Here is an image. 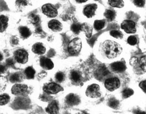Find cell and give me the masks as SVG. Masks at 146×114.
Here are the masks:
<instances>
[{"instance_id": "22", "label": "cell", "mask_w": 146, "mask_h": 114, "mask_svg": "<svg viewBox=\"0 0 146 114\" xmlns=\"http://www.w3.org/2000/svg\"><path fill=\"white\" fill-rule=\"evenodd\" d=\"M108 3L111 7L115 8H123L125 4L123 0H108Z\"/></svg>"}, {"instance_id": "23", "label": "cell", "mask_w": 146, "mask_h": 114, "mask_svg": "<svg viewBox=\"0 0 146 114\" xmlns=\"http://www.w3.org/2000/svg\"><path fill=\"white\" fill-rule=\"evenodd\" d=\"M19 32L21 35L22 37L24 38H27L31 34L30 30L27 27H21L19 29Z\"/></svg>"}, {"instance_id": "3", "label": "cell", "mask_w": 146, "mask_h": 114, "mask_svg": "<svg viewBox=\"0 0 146 114\" xmlns=\"http://www.w3.org/2000/svg\"><path fill=\"white\" fill-rule=\"evenodd\" d=\"M86 94L88 97L91 98H97L100 97L101 94L100 86L97 84L91 85L87 88Z\"/></svg>"}, {"instance_id": "45", "label": "cell", "mask_w": 146, "mask_h": 114, "mask_svg": "<svg viewBox=\"0 0 146 114\" xmlns=\"http://www.w3.org/2000/svg\"><path fill=\"white\" fill-rule=\"evenodd\" d=\"M42 32V30L41 29V28L40 27H38L37 28H36V32L37 33H41V32Z\"/></svg>"}, {"instance_id": "29", "label": "cell", "mask_w": 146, "mask_h": 114, "mask_svg": "<svg viewBox=\"0 0 146 114\" xmlns=\"http://www.w3.org/2000/svg\"><path fill=\"white\" fill-rule=\"evenodd\" d=\"M7 80L5 77L0 76V93L5 89L7 85Z\"/></svg>"}, {"instance_id": "43", "label": "cell", "mask_w": 146, "mask_h": 114, "mask_svg": "<svg viewBox=\"0 0 146 114\" xmlns=\"http://www.w3.org/2000/svg\"><path fill=\"white\" fill-rule=\"evenodd\" d=\"M96 38L95 37H93V38H91L89 41V43L90 45L93 46L94 44V42L96 41Z\"/></svg>"}, {"instance_id": "35", "label": "cell", "mask_w": 146, "mask_h": 114, "mask_svg": "<svg viewBox=\"0 0 146 114\" xmlns=\"http://www.w3.org/2000/svg\"><path fill=\"white\" fill-rule=\"evenodd\" d=\"M127 42L128 44H130V45H135L137 43V38L134 36H130L128 38Z\"/></svg>"}, {"instance_id": "9", "label": "cell", "mask_w": 146, "mask_h": 114, "mask_svg": "<svg viewBox=\"0 0 146 114\" xmlns=\"http://www.w3.org/2000/svg\"><path fill=\"white\" fill-rule=\"evenodd\" d=\"M15 59L17 62L21 64H25L28 61V54L26 51L19 49L15 53Z\"/></svg>"}, {"instance_id": "8", "label": "cell", "mask_w": 146, "mask_h": 114, "mask_svg": "<svg viewBox=\"0 0 146 114\" xmlns=\"http://www.w3.org/2000/svg\"><path fill=\"white\" fill-rule=\"evenodd\" d=\"M28 87L27 85L16 84L12 87L11 92L16 95H24L27 93Z\"/></svg>"}, {"instance_id": "32", "label": "cell", "mask_w": 146, "mask_h": 114, "mask_svg": "<svg viewBox=\"0 0 146 114\" xmlns=\"http://www.w3.org/2000/svg\"><path fill=\"white\" fill-rule=\"evenodd\" d=\"M134 93V91L133 89L127 88L124 90L122 92V96L124 99L128 98L133 95Z\"/></svg>"}, {"instance_id": "40", "label": "cell", "mask_w": 146, "mask_h": 114, "mask_svg": "<svg viewBox=\"0 0 146 114\" xmlns=\"http://www.w3.org/2000/svg\"><path fill=\"white\" fill-rule=\"evenodd\" d=\"M6 64L8 66H13L14 65L13 60L12 59H8L6 60Z\"/></svg>"}, {"instance_id": "6", "label": "cell", "mask_w": 146, "mask_h": 114, "mask_svg": "<svg viewBox=\"0 0 146 114\" xmlns=\"http://www.w3.org/2000/svg\"><path fill=\"white\" fill-rule=\"evenodd\" d=\"M121 28L127 33H134L136 32L135 24L131 20L123 21L121 25Z\"/></svg>"}, {"instance_id": "28", "label": "cell", "mask_w": 146, "mask_h": 114, "mask_svg": "<svg viewBox=\"0 0 146 114\" xmlns=\"http://www.w3.org/2000/svg\"><path fill=\"white\" fill-rule=\"evenodd\" d=\"M10 97L6 94L0 95V106L6 105L9 102Z\"/></svg>"}, {"instance_id": "13", "label": "cell", "mask_w": 146, "mask_h": 114, "mask_svg": "<svg viewBox=\"0 0 146 114\" xmlns=\"http://www.w3.org/2000/svg\"><path fill=\"white\" fill-rule=\"evenodd\" d=\"M49 29L54 32H60L62 29V25L61 23L57 20L53 19L50 21L48 24Z\"/></svg>"}, {"instance_id": "31", "label": "cell", "mask_w": 146, "mask_h": 114, "mask_svg": "<svg viewBox=\"0 0 146 114\" xmlns=\"http://www.w3.org/2000/svg\"><path fill=\"white\" fill-rule=\"evenodd\" d=\"M71 30L75 34H78L81 30V25L78 23H74L72 25Z\"/></svg>"}, {"instance_id": "42", "label": "cell", "mask_w": 146, "mask_h": 114, "mask_svg": "<svg viewBox=\"0 0 146 114\" xmlns=\"http://www.w3.org/2000/svg\"><path fill=\"white\" fill-rule=\"evenodd\" d=\"M11 42H12V44H14V45H17L18 43L19 40H17V38L15 37L14 38H12L11 40Z\"/></svg>"}, {"instance_id": "39", "label": "cell", "mask_w": 146, "mask_h": 114, "mask_svg": "<svg viewBox=\"0 0 146 114\" xmlns=\"http://www.w3.org/2000/svg\"><path fill=\"white\" fill-rule=\"evenodd\" d=\"M139 86L141 87V89H142V90L145 93L146 91V81H142L139 84Z\"/></svg>"}, {"instance_id": "17", "label": "cell", "mask_w": 146, "mask_h": 114, "mask_svg": "<svg viewBox=\"0 0 146 114\" xmlns=\"http://www.w3.org/2000/svg\"><path fill=\"white\" fill-rule=\"evenodd\" d=\"M46 112L51 114H58L59 112V108L57 103L56 101L51 102L46 107Z\"/></svg>"}, {"instance_id": "20", "label": "cell", "mask_w": 146, "mask_h": 114, "mask_svg": "<svg viewBox=\"0 0 146 114\" xmlns=\"http://www.w3.org/2000/svg\"><path fill=\"white\" fill-rule=\"evenodd\" d=\"M8 19L6 16H1L0 17V32H3L8 27Z\"/></svg>"}, {"instance_id": "25", "label": "cell", "mask_w": 146, "mask_h": 114, "mask_svg": "<svg viewBox=\"0 0 146 114\" xmlns=\"http://www.w3.org/2000/svg\"><path fill=\"white\" fill-rule=\"evenodd\" d=\"M25 75L27 78L28 79H33L35 77V72L33 68L31 67H28L27 69H25Z\"/></svg>"}, {"instance_id": "47", "label": "cell", "mask_w": 146, "mask_h": 114, "mask_svg": "<svg viewBox=\"0 0 146 114\" xmlns=\"http://www.w3.org/2000/svg\"><path fill=\"white\" fill-rule=\"evenodd\" d=\"M2 59H3V56L1 54H0V61H1Z\"/></svg>"}, {"instance_id": "34", "label": "cell", "mask_w": 146, "mask_h": 114, "mask_svg": "<svg viewBox=\"0 0 146 114\" xmlns=\"http://www.w3.org/2000/svg\"><path fill=\"white\" fill-rule=\"evenodd\" d=\"M139 66L141 67V68L142 69V70L144 72H146V56H143V57L141 59L140 61H139Z\"/></svg>"}, {"instance_id": "30", "label": "cell", "mask_w": 146, "mask_h": 114, "mask_svg": "<svg viewBox=\"0 0 146 114\" xmlns=\"http://www.w3.org/2000/svg\"><path fill=\"white\" fill-rule=\"evenodd\" d=\"M110 35L115 38H118V39H121L123 38V34L122 32L117 30H111L110 32Z\"/></svg>"}, {"instance_id": "33", "label": "cell", "mask_w": 146, "mask_h": 114, "mask_svg": "<svg viewBox=\"0 0 146 114\" xmlns=\"http://www.w3.org/2000/svg\"><path fill=\"white\" fill-rule=\"evenodd\" d=\"M30 20L34 25H37L40 22V17L37 15L32 14L30 16Z\"/></svg>"}, {"instance_id": "19", "label": "cell", "mask_w": 146, "mask_h": 114, "mask_svg": "<svg viewBox=\"0 0 146 114\" xmlns=\"http://www.w3.org/2000/svg\"><path fill=\"white\" fill-rule=\"evenodd\" d=\"M81 30L85 32L86 37L90 38L92 36L93 28L89 24L84 23L82 25H81Z\"/></svg>"}, {"instance_id": "44", "label": "cell", "mask_w": 146, "mask_h": 114, "mask_svg": "<svg viewBox=\"0 0 146 114\" xmlns=\"http://www.w3.org/2000/svg\"><path fill=\"white\" fill-rule=\"evenodd\" d=\"M5 70V68L4 66L2 65H0V74L3 73Z\"/></svg>"}, {"instance_id": "7", "label": "cell", "mask_w": 146, "mask_h": 114, "mask_svg": "<svg viewBox=\"0 0 146 114\" xmlns=\"http://www.w3.org/2000/svg\"><path fill=\"white\" fill-rule=\"evenodd\" d=\"M42 11L44 15L49 17H55L58 14L57 9L49 3L44 4L42 7Z\"/></svg>"}, {"instance_id": "4", "label": "cell", "mask_w": 146, "mask_h": 114, "mask_svg": "<svg viewBox=\"0 0 146 114\" xmlns=\"http://www.w3.org/2000/svg\"><path fill=\"white\" fill-rule=\"evenodd\" d=\"M43 90L48 94H56L60 91H62L64 89L60 85L54 83H50L44 85Z\"/></svg>"}, {"instance_id": "46", "label": "cell", "mask_w": 146, "mask_h": 114, "mask_svg": "<svg viewBox=\"0 0 146 114\" xmlns=\"http://www.w3.org/2000/svg\"><path fill=\"white\" fill-rule=\"evenodd\" d=\"M88 1V0H76V1H77V3H86Z\"/></svg>"}, {"instance_id": "27", "label": "cell", "mask_w": 146, "mask_h": 114, "mask_svg": "<svg viewBox=\"0 0 146 114\" xmlns=\"http://www.w3.org/2000/svg\"><path fill=\"white\" fill-rule=\"evenodd\" d=\"M105 22L104 20H96L94 22V27L96 30H100L104 27Z\"/></svg>"}, {"instance_id": "15", "label": "cell", "mask_w": 146, "mask_h": 114, "mask_svg": "<svg viewBox=\"0 0 146 114\" xmlns=\"http://www.w3.org/2000/svg\"><path fill=\"white\" fill-rule=\"evenodd\" d=\"M112 70L117 72H122L125 70L126 67L123 62H114L111 65Z\"/></svg>"}, {"instance_id": "41", "label": "cell", "mask_w": 146, "mask_h": 114, "mask_svg": "<svg viewBox=\"0 0 146 114\" xmlns=\"http://www.w3.org/2000/svg\"><path fill=\"white\" fill-rule=\"evenodd\" d=\"M138 62V59L135 57H133L131 58L130 60V64L132 65H135L136 64H137Z\"/></svg>"}, {"instance_id": "21", "label": "cell", "mask_w": 146, "mask_h": 114, "mask_svg": "<svg viewBox=\"0 0 146 114\" xmlns=\"http://www.w3.org/2000/svg\"><path fill=\"white\" fill-rule=\"evenodd\" d=\"M104 16L109 21H112L115 19L116 13L112 9H107L104 13Z\"/></svg>"}, {"instance_id": "24", "label": "cell", "mask_w": 146, "mask_h": 114, "mask_svg": "<svg viewBox=\"0 0 146 114\" xmlns=\"http://www.w3.org/2000/svg\"><path fill=\"white\" fill-rule=\"evenodd\" d=\"M119 104V101L114 98H110L108 101V106L113 109H118Z\"/></svg>"}, {"instance_id": "11", "label": "cell", "mask_w": 146, "mask_h": 114, "mask_svg": "<svg viewBox=\"0 0 146 114\" xmlns=\"http://www.w3.org/2000/svg\"><path fill=\"white\" fill-rule=\"evenodd\" d=\"M65 101L68 105L73 106H76L80 104V97L76 94L74 93H70L65 98Z\"/></svg>"}, {"instance_id": "14", "label": "cell", "mask_w": 146, "mask_h": 114, "mask_svg": "<svg viewBox=\"0 0 146 114\" xmlns=\"http://www.w3.org/2000/svg\"><path fill=\"white\" fill-rule=\"evenodd\" d=\"M40 64L42 68L46 70H50L54 68L53 62L49 59L42 57L40 60Z\"/></svg>"}, {"instance_id": "5", "label": "cell", "mask_w": 146, "mask_h": 114, "mask_svg": "<svg viewBox=\"0 0 146 114\" xmlns=\"http://www.w3.org/2000/svg\"><path fill=\"white\" fill-rule=\"evenodd\" d=\"M104 85L107 90L110 91H112L119 87L120 86V82L118 78H111L105 80Z\"/></svg>"}, {"instance_id": "1", "label": "cell", "mask_w": 146, "mask_h": 114, "mask_svg": "<svg viewBox=\"0 0 146 114\" xmlns=\"http://www.w3.org/2000/svg\"><path fill=\"white\" fill-rule=\"evenodd\" d=\"M100 51L103 56L109 59L115 58L122 52V48L115 41L107 40L100 46Z\"/></svg>"}, {"instance_id": "2", "label": "cell", "mask_w": 146, "mask_h": 114, "mask_svg": "<svg viewBox=\"0 0 146 114\" xmlns=\"http://www.w3.org/2000/svg\"><path fill=\"white\" fill-rule=\"evenodd\" d=\"M82 48V42L80 38H76L70 41L68 45V51L71 54L79 53Z\"/></svg>"}, {"instance_id": "36", "label": "cell", "mask_w": 146, "mask_h": 114, "mask_svg": "<svg viewBox=\"0 0 146 114\" xmlns=\"http://www.w3.org/2000/svg\"><path fill=\"white\" fill-rule=\"evenodd\" d=\"M64 78H65L64 75L62 72H58L56 73V80L59 82H61L64 81Z\"/></svg>"}, {"instance_id": "26", "label": "cell", "mask_w": 146, "mask_h": 114, "mask_svg": "<svg viewBox=\"0 0 146 114\" xmlns=\"http://www.w3.org/2000/svg\"><path fill=\"white\" fill-rule=\"evenodd\" d=\"M70 77L72 81L75 82H78L81 80V75L78 71L73 70L70 73Z\"/></svg>"}, {"instance_id": "37", "label": "cell", "mask_w": 146, "mask_h": 114, "mask_svg": "<svg viewBox=\"0 0 146 114\" xmlns=\"http://www.w3.org/2000/svg\"><path fill=\"white\" fill-rule=\"evenodd\" d=\"M28 0H17L16 4L19 6H25L27 5Z\"/></svg>"}, {"instance_id": "10", "label": "cell", "mask_w": 146, "mask_h": 114, "mask_svg": "<svg viewBox=\"0 0 146 114\" xmlns=\"http://www.w3.org/2000/svg\"><path fill=\"white\" fill-rule=\"evenodd\" d=\"M110 74L108 69L105 66L100 67L96 70L94 76L99 81H103Z\"/></svg>"}, {"instance_id": "38", "label": "cell", "mask_w": 146, "mask_h": 114, "mask_svg": "<svg viewBox=\"0 0 146 114\" xmlns=\"http://www.w3.org/2000/svg\"><path fill=\"white\" fill-rule=\"evenodd\" d=\"M134 4L137 7H143L145 4V0H134Z\"/></svg>"}, {"instance_id": "16", "label": "cell", "mask_w": 146, "mask_h": 114, "mask_svg": "<svg viewBox=\"0 0 146 114\" xmlns=\"http://www.w3.org/2000/svg\"><path fill=\"white\" fill-rule=\"evenodd\" d=\"M32 51L34 53L41 55L45 53L46 49L45 47L41 43H37L36 44H34L32 47Z\"/></svg>"}, {"instance_id": "12", "label": "cell", "mask_w": 146, "mask_h": 114, "mask_svg": "<svg viewBox=\"0 0 146 114\" xmlns=\"http://www.w3.org/2000/svg\"><path fill=\"white\" fill-rule=\"evenodd\" d=\"M97 9V5L96 4L88 5L84 9V15L88 18H91L95 15V13Z\"/></svg>"}, {"instance_id": "18", "label": "cell", "mask_w": 146, "mask_h": 114, "mask_svg": "<svg viewBox=\"0 0 146 114\" xmlns=\"http://www.w3.org/2000/svg\"><path fill=\"white\" fill-rule=\"evenodd\" d=\"M24 76L22 73L17 72L11 75L9 77V80L12 83H19L23 81Z\"/></svg>"}]
</instances>
